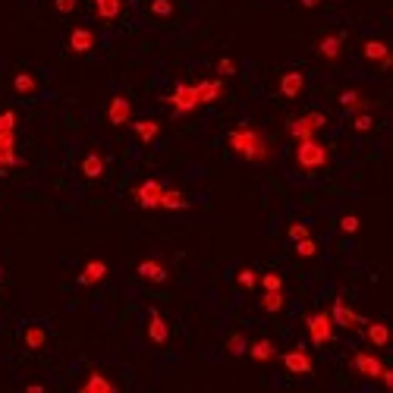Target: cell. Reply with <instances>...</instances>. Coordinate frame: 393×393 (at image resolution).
Returning <instances> with one entry per match:
<instances>
[{
    "mask_svg": "<svg viewBox=\"0 0 393 393\" xmlns=\"http://www.w3.org/2000/svg\"><path fill=\"white\" fill-rule=\"evenodd\" d=\"M258 286H261V290H283V277H280L277 271H265L258 277Z\"/></svg>",
    "mask_w": 393,
    "mask_h": 393,
    "instance_id": "35",
    "label": "cell"
},
{
    "mask_svg": "<svg viewBox=\"0 0 393 393\" xmlns=\"http://www.w3.org/2000/svg\"><path fill=\"white\" fill-rule=\"evenodd\" d=\"M305 330L312 346H328L334 340V321H330V312H312L305 318Z\"/></svg>",
    "mask_w": 393,
    "mask_h": 393,
    "instance_id": "6",
    "label": "cell"
},
{
    "mask_svg": "<svg viewBox=\"0 0 393 393\" xmlns=\"http://www.w3.org/2000/svg\"><path fill=\"white\" fill-rule=\"evenodd\" d=\"M372 129H374V117H372V110L352 114V132H356V136H368Z\"/></svg>",
    "mask_w": 393,
    "mask_h": 393,
    "instance_id": "31",
    "label": "cell"
},
{
    "mask_svg": "<svg viewBox=\"0 0 393 393\" xmlns=\"http://www.w3.org/2000/svg\"><path fill=\"white\" fill-rule=\"evenodd\" d=\"M54 7H57V13L70 16L72 10H76V0H54Z\"/></svg>",
    "mask_w": 393,
    "mask_h": 393,
    "instance_id": "40",
    "label": "cell"
},
{
    "mask_svg": "<svg viewBox=\"0 0 393 393\" xmlns=\"http://www.w3.org/2000/svg\"><path fill=\"white\" fill-rule=\"evenodd\" d=\"M104 167H108V161H104L101 151H88V154L79 161V170H82L85 179H101L104 177Z\"/></svg>",
    "mask_w": 393,
    "mask_h": 393,
    "instance_id": "19",
    "label": "cell"
},
{
    "mask_svg": "<svg viewBox=\"0 0 393 393\" xmlns=\"http://www.w3.org/2000/svg\"><path fill=\"white\" fill-rule=\"evenodd\" d=\"M10 85H13V92L19 94V98H32V94H38V76L35 72H16L13 76V82H10Z\"/></svg>",
    "mask_w": 393,
    "mask_h": 393,
    "instance_id": "23",
    "label": "cell"
},
{
    "mask_svg": "<svg viewBox=\"0 0 393 393\" xmlns=\"http://www.w3.org/2000/svg\"><path fill=\"white\" fill-rule=\"evenodd\" d=\"M324 126H328V114H321V110H308V114H302V117L286 123V132H290L296 142H302V139H314Z\"/></svg>",
    "mask_w": 393,
    "mask_h": 393,
    "instance_id": "5",
    "label": "cell"
},
{
    "mask_svg": "<svg viewBox=\"0 0 393 393\" xmlns=\"http://www.w3.org/2000/svg\"><path fill=\"white\" fill-rule=\"evenodd\" d=\"M283 305H286V296H283V290H265V293H261V312H268V314H277Z\"/></svg>",
    "mask_w": 393,
    "mask_h": 393,
    "instance_id": "30",
    "label": "cell"
},
{
    "mask_svg": "<svg viewBox=\"0 0 393 393\" xmlns=\"http://www.w3.org/2000/svg\"><path fill=\"white\" fill-rule=\"evenodd\" d=\"M132 132H136V139L142 145H151L157 136H161V123L157 120H136L132 123Z\"/></svg>",
    "mask_w": 393,
    "mask_h": 393,
    "instance_id": "26",
    "label": "cell"
},
{
    "mask_svg": "<svg viewBox=\"0 0 393 393\" xmlns=\"http://www.w3.org/2000/svg\"><path fill=\"white\" fill-rule=\"evenodd\" d=\"M245 350H249V340H245L243 334H230L227 336V352L230 356H243Z\"/></svg>",
    "mask_w": 393,
    "mask_h": 393,
    "instance_id": "34",
    "label": "cell"
},
{
    "mask_svg": "<svg viewBox=\"0 0 393 393\" xmlns=\"http://www.w3.org/2000/svg\"><path fill=\"white\" fill-rule=\"evenodd\" d=\"M343 41H346L343 32H330V35H324L321 41H318V57L328 60V63L340 60V50H343Z\"/></svg>",
    "mask_w": 393,
    "mask_h": 393,
    "instance_id": "18",
    "label": "cell"
},
{
    "mask_svg": "<svg viewBox=\"0 0 393 393\" xmlns=\"http://www.w3.org/2000/svg\"><path fill=\"white\" fill-rule=\"evenodd\" d=\"M183 208H189V199L179 189L167 186L164 195H161V211H183Z\"/></svg>",
    "mask_w": 393,
    "mask_h": 393,
    "instance_id": "29",
    "label": "cell"
},
{
    "mask_svg": "<svg viewBox=\"0 0 393 393\" xmlns=\"http://www.w3.org/2000/svg\"><path fill=\"white\" fill-rule=\"evenodd\" d=\"M302 92H305V72L302 70H286L283 76H280V94H283L286 101H296Z\"/></svg>",
    "mask_w": 393,
    "mask_h": 393,
    "instance_id": "17",
    "label": "cell"
},
{
    "mask_svg": "<svg viewBox=\"0 0 393 393\" xmlns=\"http://www.w3.org/2000/svg\"><path fill=\"white\" fill-rule=\"evenodd\" d=\"M26 393H44V387L41 384H29L26 387Z\"/></svg>",
    "mask_w": 393,
    "mask_h": 393,
    "instance_id": "42",
    "label": "cell"
},
{
    "mask_svg": "<svg viewBox=\"0 0 393 393\" xmlns=\"http://www.w3.org/2000/svg\"><path fill=\"white\" fill-rule=\"evenodd\" d=\"M145 336H148L151 346H167L170 343V328H167V318L157 308H148V324H145Z\"/></svg>",
    "mask_w": 393,
    "mask_h": 393,
    "instance_id": "9",
    "label": "cell"
},
{
    "mask_svg": "<svg viewBox=\"0 0 393 393\" xmlns=\"http://www.w3.org/2000/svg\"><path fill=\"white\" fill-rule=\"evenodd\" d=\"M79 393H117L114 381L104 378V372H98V368H92L85 378V384L79 387Z\"/></svg>",
    "mask_w": 393,
    "mask_h": 393,
    "instance_id": "20",
    "label": "cell"
},
{
    "mask_svg": "<svg viewBox=\"0 0 393 393\" xmlns=\"http://www.w3.org/2000/svg\"><path fill=\"white\" fill-rule=\"evenodd\" d=\"M123 13V0H94V16L101 22H114Z\"/></svg>",
    "mask_w": 393,
    "mask_h": 393,
    "instance_id": "27",
    "label": "cell"
},
{
    "mask_svg": "<svg viewBox=\"0 0 393 393\" xmlns=\"http://www.w3.org/2000/svg\"><path fill=\"white\" fill-rule=\"evenodd\" d=\"M362 57L372 60V63H381L384 70L390 66V50H387V44L378 41V38H368V41L362 44Z\"/></svg>",
    "mask_w": 393,
    "mask_h": 393,
    "instance_id": "21",
    "label": "cell"
},
{
    "mask_svg": "<svg viewBox=\"0 0 393 393\" xmlns=\"http://www.w3.org/2000/svg\"><path fill=\"white\" fill-rule=\"evenodd\" d=\"M108 120H110V126H126V123L132 120V101H129L126 94H114V98H110Z\"/></svg>",
    "mask_w": 393,
    "mask_h": 393,
    "instance_id": "16",
    "label": "cell"
},
{
    "mask_svg": "<svg viewBox=\"0 0 393 393\" xmlns=\"http://www.w3.org/2000/svg\"><path fill=\"white\" fill-rule=\"evenodd\" d=\"M352 368H356L362 378H368V381H378L381 378V372H384V362H381L374 352H368V350H359V352H352Z\"/></svg>",
    "mask_w": 393,
    "mask_h": 393,
    "instance_id": "11",
    "label": "cell"
},
{
    "mask_svg": "<svg viewBox=\"0 0 393 393\" xmlns=\"http://www.w3.org/2000/svg\"><path fill=\"white\" fill-rule=\"evenodd\" d=\"M236 283L243 286V290H255V286H258V274L252 271V268H243V271L236 274Z\"/></svg>",
    "mask_w": 393,
    "mask_h": 393,
    "instance_id": "38",
    "label": "cell"
},
{
    "mask_svg": "<svg viewBox=\"0 0 393 393\" xmlns=\"http://www.w3.org/2000/svg\"><path fill=\"white\" fill-rule=\"evenodd\" d=\"M16 126H19V114L0 110V173H7L10 167H22V157L16 151Z\"/></svg>",
    "mask_w": 393,
    "mask_h": 393,
    "instance_id": "2",
    "label": "cell"
},
{
    "mask_svg": "<svg viewBox=\"0 0 393 393\" xmlns=\"http://www.w3.org/2000/svg\"><path fill=\"white\" fill-rule=\"evenodd\" d=\"M249 352L255 362H271V359H277V346H274V340H268V336H261V340H255V343H249Z\"/></svg>",
    "mask_w": 393,
    "mask_h": 393,
    "instance_id": "25",
    "label": "cell"
},
{
    "mask_svg": "<svg viewBox=\"0 0 393 393\" xmlns=\"http://www.w3.org/2000/svg\"><path fill=\"white\" fill-rule=\"evenodd\" d=\"M328 164H330V148L318 136L296 142V167H299L302 173H318Z\"/></svg>",
    "mask_w": 393,
    "mask_h": 393,
    "instance_id": "3",
    "label": "cell"
},
{
    "mask_svg": "<svg viewBox=\"0 0 393 393\" xmlns=\"http://www.w3.org/2000/svg\"><path fill=\"white\" fill-rule=\"evenodd\" d=\"M299 3H302V7H308V10H314L318 3H321V0H299Z\"/></svg>",
    "mask_w": 393,
    "mask_h": 393,
    "instance_id": "43",
    "label": "cell"
},
{
    "mask_svg": "<svg viewBox=\"0 0 393 393\" xmlns=\"http://www.w3.org/2000/svg\"><path fill=\"white\" fill-rule=\"evenodd\" d=\"M340 108H343L346 114H362V110H372V101H365L359 88H346V92L340 94Z\"/></svg>",
    "mask_w": 393,
    "mask_h": 393,
    "instance_id": "22",
    "label": "cell"
},
{
    "mask_svg": "<svg viewBox=\"0 0 393 393\" xmlns=\"http://www.w3.org/2000/svg\"><path fill=\"white\" fill-rule=\"evenodd\" d=\"M0 280H3V268H0Z\"/></svg>",
    "mask_w": 393,
    "mask_h": 393,
    "instance_id": "44",
    "label": "cell"
},
{
    "mask_svg": "<svg viewBox=\"0 0 393 393\" xmlns=\"http://www.w3.org/2000/svg\"><path fill=\"white\" fill-rule=\"evenodd\" d=\"M104 277H108V261H104V258H88L85 265H82V271H79L76 283L79 286H94Z\"/></svg>",
    "mask_w": 393,
    "mask_h": 393,
    "instance_id": "15",
    "label": "cell"
},
{
    "mask_svg": "<svg viewBox=\"0 0 393 393\" xmlns=\"http://www.w3.org/2000/svg\"><path fill=\"white\" fill-rule=\"evenodd\" d=\"M217 72H221V76H233V72H236L233 57H221V60H217Z\"/></svg>",
    "mask_w": 393,
    "mask_h": 393,
    "instance_id": "39",
    "label": "cell"
},
{
    "mask_svg": "<svg viewBox=\"0 0 393 393\" xmlns=\"http://www.w3.org/2000/svg\"><path fill=\"white\" fill-rule=\"evenodd\" d=\"M164 183L161 179H142L136 189H132V201L145 211H157L161 208V195H164Z\"/></svg>",
    "mask_w": 393,
    "mask_h": 393,
    "instance_id": "7",
    "label": "cell"
},
{
    "mask_svg": "<svg viewBox=\"0 0 393 393\" xmlns=\"http://www.w3.org/2000/svg\"><path fill=\"white\" fill-rule=\"evenodd\" d=\"M227 148L236 157H243L249 164H268L274 157V145L268 142V136L255 123H239L227 132Z\"/></svg>",
    "mask_w": 393,
    "mask_h": 393,
    "instance_id": "1",
    "label": "cell"
},
{
    "mask_svg": "<svg viewBox=\"0 0 393 393\" xmlns=\"http://www.w3.org/2000/svg\"><path fill=\"white\" fill-rule=\"evenodd\" d=\"M280 362H283V368H286L290 374H312V372H314L312 356H308L302 346H293L290 352H283V356H280Z\"/></svg>",
    "mask_w": 393,
    "mask_h": 393,
    "instance_id": "13",
    "label": "cell"
},
{
    "mask_svg": "<svg viewBox=\"0 0 393 393\" xmlns=\"http://www.w3.org/2000/svg\"><path fill=\"white\" fill-rule=\"evenodd\" d=\"M286 236L296 243V239H305V236H312V227H308L305 221H293L290 227H286Z\"/></svg>",
    "mask_w": 393,
    "mask_h": 393,
    "instance_id": "37",
    "label": "cell"
},
{
    "mask_svg": "<svg viewBox=\"0 0 393 393\" xmlns=\"http://www.w3.org/2000/svg\"><path fill=\"white\" fill-rule=\"evenodd\" d=\"M199 92H201V104L221 101V98H223V79H201V82H199Z\"/></svg>",
    "mask_w": 393,
    "mask_h": 393,
    "instance_id": "28",
    "label": "cell"
},
{
    "mask_svg": "<svg viewBox=\"0 0 393 393\" xmlns=\"http://www.w3.org/2000/svg\"><path fill=\"white\" fill-rule=\"evenodd\" d=\"M365 340L374 346V350H384L390 343V330H387L384 321H368L365 324Z\"/></svg>",
    "mask_w": 393,
    "mask_h": 393,
    "instance_id": "24",
    "label": "cell"
},
{
    "mask_svg": "<svg viewBox=\"0 0 393 393\" xmlns=\"http://www.w3.org/2000/svg\"><path fill=\"white\" fill-rule=\"evenodd\" d=\"M136 274L142 280H148V283H167V280H170V268H167V261H161V258H142L136 265Z\"/></svg>",
    "mask_w": 393,
    "mask_h": 393,
    "instance_id": "12",
    "label": "cell"
},
{
    "mask_svg": "<svg viewBox=\"0 0 393 393\" xmlns=\"http://www.w3.org/2000/svg\"><path fill=\"white\" fill-rule=\"evenodd\" d=\"M296 255L299 258H314L318 252H321V245H318V239L314 236H305V239H296Z\"/></svg>",
    "mask_w": 393,
    "mask_h": 393,
    "instance_id": "33",
    "label": "cell"
},
{
    "mask_svg": "<svg viewBox=\"0 0 393 393\" xmlns=\"http://www.w3.org/2000/svg\"><path fill=\"white\" fill-rule=\"evenodd\" d=\"M381 384H384V387H393V372H390V368H387V365H384V372H381Z\"/></svg>",
    "mask_w": 393,
    "mask_h": 393,
    "instance_id": "41",
    "label": "cell"
},
{
    "mask_svg": "<svg viewBox=\"0 0 393 393\" xmlns=\"http://www.w3.org/2000/svg\"><path fill=\"white\" fill-rule=\"evenodd\" d=\"M148 13L154 16V19H170V16L177 13V7H173V0H151Z\"/></svg>",
    "mask_w": 393,
    "mask_h": 393,
    "instance_id": "32",
    "label": "cell"
},
{
    "mask_svg": "<svg viewBox=\"0 0 393 393\" xmlns=\"http://www.w3.org/2000/svg\"><path fill=\"white\" fill-rule=\"evenodd\" d=\"M164 101L173 108L177 117H186L195 114L201 108V92H199V82H177L170 94H164Z\"/></svg>",
    "mask_w": 393,
    "mask_h": 393,
    "instance_id": "4",
    "label": "cell"
},
{
    "mask_svg": "<svg viewBox=\"0 0 393 393\" xmlns=\"http://www.w3.org/2000/svg\"><path fill=\"white\" fill-rule=\"evenodd\" d=\"M19 340H22V346H26L29 352H41L44 346H48L50 334H48V328H44L41 321H29V324H22Z\"/></svg>",
    "mask_w": 393,
    "mask_h": 393,
    "instance_id": "10",
    "label": "cell"
},
{
    "mask_svg": "<svg viewBox=\"0 0 393 393\" xmlns=\"http://www.w3.org/2000/svg\"><path fill=\"white\" fill-rule=\"evenodd\" d=\"M66 44H70L72 54H79V57H82V54H92V50H94L98 35H94L88 26H76V29L70 32V41H66Z\"/></svg>",
    "mask_w": 393,
    "mask_h": 393,
    "instance_id": "14",
    "label": "cell"
},
{
    "mask_svg": "<svg viewBox=\"0 0 393 393\" xmlns=\"http://www.w3.org/2000/svg\"><path fill=\"white\" fill-rule=\"evenodd\" d=\"M330 321H334V328L356 330V328H362V324H365V318L350 305V302L343 299V296H336L334 305H330Z\"/></svg>",
    "mask_w": 393,
    "mask_h": 393,
    "instance_id": "8",
    "label": "cell"
},
{
    "mask_svg": "<svg viewBox=\"0 0 393 393\" xmlns=\"http://www.w3.org/2000/svg\"><path fill=\"white\" fill-rule=\"evenodd\" d=\"M336 227H340V233L356 236V233H359V227H362V221H359V214H343Z\"/></svg>",
    "mask_w": 393,
    "mask_h": 393,
    "instance_id": "36",
    "label": "cell"
}]
</instances>
